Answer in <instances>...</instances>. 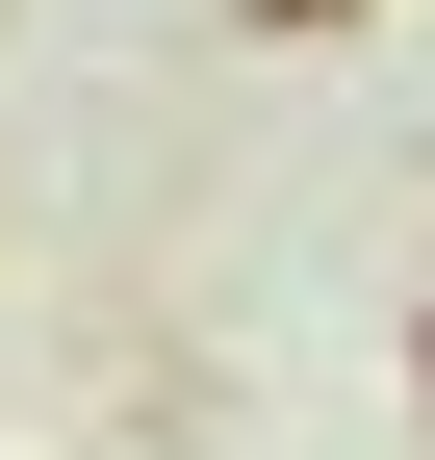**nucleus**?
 <instances>
[{"label": "nucleus", "mask_w": 435, "mask_h": 460, "mask_svg": "<svg viewBox=\"0 0 435 460\" xmlns=\"http://www.w3.org/2000/svg\"><path fill=\"white\" fill-rule=\"evenodd\" d=\"M231 26H282V51H333V26H359V0H231Z\"/></svg>", "instance_id": "1"}, {"label": "nucleus", "mask_w": 435, "mask_h": 460, "mask_svg": "<svg viewBox=\"0 0 435 460\" xmlns=\"http://www.w3.org/2000/svg\"><path fill=\"white\" fill-rule=\"evenodd\" d=\"M410 410H435V332H410Z\"/></svg>", "instance_id": "2"}]
</instances>
